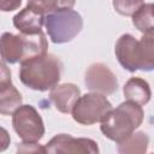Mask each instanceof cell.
Wrapping results in <instances>:
<instances>
[{
	"instance_id": "cell-1",
	"label": "cell",
	"mask_w": 154,
	"mask_h": 154,
	"mask_svg": "<svg viewBox=\"0 0 154 154\" xmlns=\"http://www.w3.org/2000/svg\"><path fill=\"white\" fill-rule=\"evenodd\" d=\"M116 57L128 71H152L154 69V32L143 34L136 40L130 34H123L116 42Z\"/></svg>"
},
{
	"instance_id": "cell-2",
	"label": "cell",
	"mask_w": 154,
	"mask_h": 154,
	"mask_svg": "<svg viewBox=\"0 0 154 154\" xmlns=\"http://www.w3.org/2000/svg\"><path fill=\"white\" fill-rule=\"evenodd\" d=\"M61 70V61L55 55L46 53L20 63L19 79L32 90L46 91L59 83Z\"/></svg>"
},
{
	"instance_id": "cell-3",
	"label": "cell",
	"mask_w": 154,
	"mask_h": 154,
	"mask_svg": "<svg viewBox=\"0 0 154 154\" xmlns=\"http://www.w3.org/2000/svg\"><path fill=\"white\" fill-rule=\"evenodd\" d=\"M144 112L141 105L126 100L111 108L101 120V132L111 141L120 142L132 134L143 122Z\"/></svg>"
},
{
	"instance_id": "cell-4",
	"label": "cell",
	"mask_w": 154,
	"mask_h": 154,
	"mask_svg": "<svg viewBox=\"0 0 154 154\" xmlns=\"http://www.w3.org/2000/svg\"><path fill=\"white\" fill-rule=\"evenodd\" d=\"M48 43L43 31L37 34L4 32L0 36V58L8 63H23L47 53Z\"/></svg>"
},
{
	"instance_id": "cell-5",
	"label": "cell",
	"mask_w": 154,
	"mask_h": 154,
	"mask_svg": "<svg viewBox=\"0 0 154 154\" xmlns=\"http://www.w3.org/2000/svg\"><path fill=\"white\" fill-rule=\"evenodd\" d=\"M47 34L52 42L65 43L73 40L83 28L81 14L71 10H61L45 14Z\"/></svg>"
},
{
	"instance_id": "cell-6",
	"label": "cell",
	"mask_w": 154,
	"mask_h": 154,
	"mask_svg": "<svg viewBox=\"0 0 154 154\" xmlns=\"http://www.w3.org/2000/svg\"><path fill=\"white\" fill-rule=\"evenodd\" d=\"M111 108L112 105L103 94L88 93L78 97L71 109V114L78 124L93 125L101 122Z\"/></svg>"
},
{
	"instance_id": "cell-7",
	"label": "cell",
	"mask_w": 154,
	"mask_h": 154,
	"mask_svg": "<svg viewBox=\"0 0 154 154\" xmlns=\"http://www.w3.org/2000/svg\"><path fill=\"white\" fill-rule=\"evenodd\" d=\"M12 125L23 142H38L45 135V124L31 105H20L12 113Z\"/></svg>"
},
{
	"instance_id": "cell-8",
	"label": "cell",
	"mask_w": 154,
	"mask_h": 154,
	"mask_svg": "<svg viewBox=\"0 0 154 154\" xmlns=\"http://www.w3.org/2000/svg\"><path fill=\"white\" fill-rule=\"evenodd\" d=\"M43 150L49 154H96L99 153V147L94 140L84 137L76 138L67 134H59L43 146Z\"/></svg>"
},
{
	"instance_id": "cell-9",
	"label": "cell",
	"mask_w": 154,
	"mask_h": 154,
	"mask_svg": "<svg viewBox=\"0 0 154 154\" xmlns=\"http://www.w3.org/2000/svg\"><path fill=\"white\" fill-rule=\"evenodd\" d=\"M84 83L90 91L103 95H109L118 90V79L116 75L102 63L91 64L87 69Z\"/></svg>"
},
{
	"instance_id": "cell-10",
	"label": "cell",
	"mask_w": 154,
	"mask_h": 154,
	"mask_svg": "<svg viewBox=\"0 0 154 154\" xmlns=\"http://www.w3.org/2000/svg\"><path fill=\"white\" fill-rule=\"evenodd\" d=\"M81 96V90L76 84L63 83L57 84L51 89L49 99L55 108L61 113H71L72 107Z\"/></svg>"
},
{
	"instance_id": "cell-11",
	"label": "cell",
	"mask_w": 154,
	"mask_h": 154,
	"mask_svg": "<svg viewBox=\"0 0 154 154\" xmlns=\"http://www.w3.org/2000/svg\"><path fill=\"white\" fill-rule=\"evenodd\" d=\"M43 22L45 16L28 6L13 17V25L22 34H37L42 31Z\"/></svg>"
},
{
	"instance_id": "cell-12",
	"label": "cell",
	"mask_w": 154,
	"mask_h": 154,
	"mask_svg": "<svg viewBox=\"0 0 154 154\" xmlns=\"http://www.w3.org/2000/svg\"><path fill=\"white\" fill-rule=\"evenodd\" d=\"M123 94L126 100L144 106L149 102L152 91L147 81L140 77H131L123 87Z\"/></svg>"
},
{
	"instance_id": "cell-13",
	"label": "cell",
	"mask_w": 154,
	"mask_h": 154,
	"mask_svg": "<svg viewBox=\"0 0 154 154\" xmlns=\"http://www.w3.org/2000/svg\"><path fill=\"white\" fill-rule=\"evenodd\" d=\"M23 102L22 94L11 83L0 89V114H12Z\"/></svg>"
},
{
	"instance_id": "cell-14",
	"label": "cell",
	"mask_w": 154,
	"mask_h": 154,
	"mask_svg": "<svg viewBox=\"0 0 154 154\" xmlns=\"http://www.w3.org/2000/svg\"><path fill=\"white\" fill-rule=\"evenodd\" d=\"M149 144V137L146 132H132L123 141L118 142V152L120 154L126 153H146Z\"/></svg>"
},
{
	"instance_id": "cell-15",
	"label": "cell",
	"mask_w": 154,
	"mask_h": 154,
	"mask_svg": "<svg viewBox=\"0 0 154 154\" xmlns=\"http://www.w3.org/2000/svg\"><path fill=\"white\" fill-rule=\"evenodd\" d=\"M75 4L76 0H28L26 6L45 16L55 11L71 10Z\"/></svg>"
},
{
	"instance_id": "cell-16",
	"label": "cell",
	"mask_w": 154,
	"mask_h": 154,
	"mask_svg": "<svg viewBox=\"0 0 154 154\" xmlns=\"http://www.w3.org/2000/svg\"><path fill=\"white\" fill-rule=\"evenodd\" d=\"M132 24L143 34L154 32L153 4H143L132 16Z\"/></svg>"
},
{
	"instance_id": "cell-17",
	"label": "cell",
	"mask_w": 154,
	"mask_h": 154,
	"mask_svg": "<svg viewBox=\"0 0 154 154\" xmlns=\"http://www.w3.org/2000/svg\"><path fill=\"white\" fill-rule=\"evenodd\" d=\"M143 4L144 0H113L114 10L119 14L126 17L132 16Z\"/></svg>"
},
{
	"instance_id": "cell-18",
	"label": "cell",
	"mask_w": 154,
	"mask_h": 154,
	"mask_svg": "<svg viewBox=\"0 0 154 154\" xmlns=\"http://www.w3.org/2000/svg\"><path fill=\"white\" fill-rule=\"evenodd\" d=\"M11 71L7 67V65L0 60V89L11 84Z\"/></svg>"
},
{
	"instance_id": "cell-19",
	"label": "cell",
	"mask_w": 154,
	"mask_h": 154,
	"mask_svg": "<svg viewBox=\"0 0 154 154\" xmlns=\"http://www.w3.org/2000/svg\"><path fill=\"white\" fill-rule=\"evenodd\" d=\"M22 4V0H0V11L11 12L17 10Z\"/></svg>"
},
{
	"instance_id": "cell-20",
	"label": "cell",
	"mask_w": 154,
	"mask_h": 154,
	"mask_svg": "<svg viewBox=\"0 0 154 154\" xmlns=\"http://www.w3.org/2000/svg\"><path fill=\"white\" fill-rule=\"evenodd\" d=\"M10 142H11L10 134L7 132L6 129L0 126V152L6 150L8 148V146H10Z\"/></svg>"
}]
</instances>
